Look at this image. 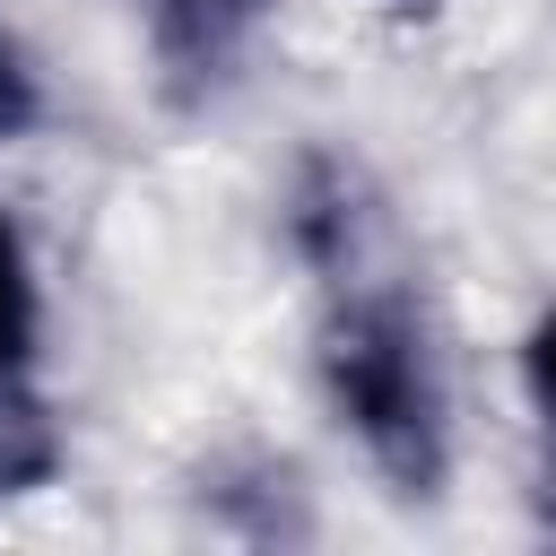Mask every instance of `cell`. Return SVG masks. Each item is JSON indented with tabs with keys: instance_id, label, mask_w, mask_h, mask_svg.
<instances>
[{
	"instance_id": "1",
	"label": "cell",
	"mask_w": 556,
	"mask_h": 556,
	"mask_svg": "<svg viewBox=\"0 0 556 556\" xmlns=\"http://www.w3.org/2000/svg\"><path fill=\"white\" fill-rule=\"evenodd\" d=\"M321 382H330L339 426L374 452V469H391L408 495H426L443 478V382H434L426 339H417V313L400 295L348 287L330 304Z\"/></svg>"
},
{
	"instance_id": "2",
	"label": "cell",
	"mask_w": 556,
	"mask_h": 556,
	"mask_svg": "<svg viewBox=\"0 0 556 556\" xmlns=\"http://www.w3.org/2000/svg\"><path fill=\"white\" fill-rule=\"evenodd\" d=\"M269 0H148L156 17V52L182 70V78H217L235 61V43L261 26Z\"/></svg>"
},
{
	"instance_id": "3",
	"label": "cell",
	"mask_w": 556,
	"mask_h": 556,
	"mask_svg": "<svg viewBox=\"0 0 556 556\" xmlns=\"http://www.w3.org/2000/svg\"><path fill=\"white\" fill-rule=\"evenodd\" d=\"M35 356V269H26V243L0 208V382H17Z\"/></svg>"
},
{
	"instance_id": "4",
	"label": "cell",
	"mask_w": 556,
	"mask_h": 556,
	"mask_svg": "<svg viewBox=\"0 0 556 556\" xmlns=\"http://www.w3.org/2000/svg\"><path fill=\"white\" fill-rule=\"evenodd\" d=\"M530 400L547 408V426H556V313L530 330Z\"/></svg>"
}]
</instances>
